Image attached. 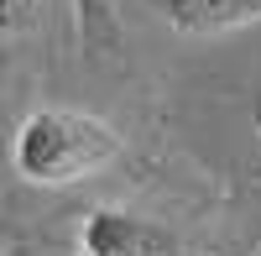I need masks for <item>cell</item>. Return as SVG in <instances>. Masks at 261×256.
Listing matches in <instances>:
<instances>
[{
  "label": "cell",
  "instance_id": "4",
  "mask_svg": "<svg viewBox=\"0 0 261 256\" xmlns=\"http://www.w3.org/2000/svg\"><path fill=\"white\" fill-rule=\"evenodd\" d=\"M73 6V27H79V47L84 53H115L120 47V16L110 0H68Z\"/></svg>",
  "mask_w": 261,
  "mask_h": 256
},
{
  "label": "cell",
  "instance_id": "1",
  "mask_svg": "<svg viewBox=\"0 0 261 256\" xmlns=\"http://www.w3.org/2000/svg\"><path fill=\"white\" fill-rule=\"evenodd\" d=\"M120 157V131L110 120L89 110H68V105H42L16 125L11 162L16 173L37 188H68L105 173Z\"/></svg>",
  "mask_w": 261,
  "mask_h": 256
},
{
  "label": "cell",
  "instance_id": "2",
  "mask_svg": "<svg viewBox=\"0 0 261 256\" xmlns=\"http://www.w3.org/2000/svg\"><path fill=\"white\" fill-rule=\"evenodd\" d=\"M79 256H183V241L151 215L99 204L79 220Z\"/></svg>",
  "mask_w": 261,
  "mask_h": 256
},
{
  "label": "cell",
  "instance_id": "6",
  "mask_svg": "<svg viewBox=\"0 0 261 256\" xmlns=\"http://www.w3.org/2000/svg\"><path fill=\"white\" fill-rule=\"evenodd\" d=\"M251 120H256V136H261V94H256V110H251Z\"/></svg>",
  "mask_w": 261,
  "mask_h": 256
},
{
  "label": "cell",
  "instance_id": "3",
  "mask_svg": "<svg viewBox=\"0 0 261 256\" xmlns=\"http://www.w3.org/2000/svg\"><path fill=\"white\" fill-rule=\"evenodd\" d=\"M167 27H178L188 37H220V32H241L261 21V0H151Z\"/></svg>",
  "mask_w": 261,
  "mask_h": 256
},
{
  "label": "cell",
  "instance_id": "5",
  "mask_svg": "<svg viewBox=\"0 0 261 256\" xmlns=\"http://www.w3.org/2000/svg\"><path fill=\"white\" fill-rule=\"evenodd\" d=\"M47 0H0V37H27L42 27Z\"/></svg>",
  "mask_w": 261,
  "mask_h": 256
}]
</instances>
